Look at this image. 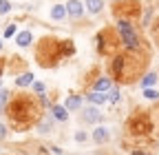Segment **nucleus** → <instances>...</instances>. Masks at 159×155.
Segmentation results:
<instances>
[{"label":"nucleus","mask_w":159,"mask_h":155,"mask_svg":"<svg viewBox=\"0 0 159 155\" xmlns=\"http://www.w3.org/2000/svg\"><path fill=\"white\" fill-rule=\"evenodd\" d=\"M108 89H111V78H99L97 84H95V91L104 93V91H108Z\"/></svg>","instance_id":"4468645a"},{"label":"nucleus","mask_w":159,"mask_h":155,"mask_svg":"<svg viewBox=\"0 0 159 155\" xmlns=\"http://www.w3.org/2000/svg\"><path fill=\"white\" fill-rule=\"evenodd\" d=\"M106 100L117 102V100H119V91H117V89H113V91H111V95H106Z\"/></svg>","instance_id":"4be33fe9"},{"label":"nucleus","mask_w":159,"mask_h":155,"mask_svg":"<svg viewBox=\"0 0 159 155\" xmlns=\"http://www.w3.org/2000/svg\"><path fill=\"white\" fill-rule=\"evenodd\" d=\"M16 33V25H9L7 29H5V38H9V35H13Z\"/></svg>","instance_id":"b1692460"},{"label":"nucleus","mask_w":159,"mask_h":155,"mask_svg":"<svg viewBox=\"0 0 159 155\" xmlns=\"http://www.w3.org/2000/svg\"><path fill=\"white\" fill-rule=\"evenodd\" d=\"M5 135H7V129H5L2 124H0V140H2V138H5Z\"/></svg>","instance_id":"bb28decb"},{"label":"nucleus","mask_w":159,"mask_h":155,"mask_svg":"<svg viewBox=\"0 0 159 155\" xmlns=\"http://www.w3.org/2000/svg\"><path fill=\"white\" fill-rule=\"evenodd\" d=\"M33 91L35 93H44V84L42 82H33Z\"/></svg>","instance_id":"5701e85b"},{"label":"nucleus","mask_w":159,"mask_h":155,"mask_svg":"<svg viewBox=\"0 0 159 155\" xmlns=\"http://www.w3.org/2000/svg\"><path fill=\"white\" fill-rule=\"evenodd\" d=\"M75 51L73 42L71 40H55V38H42V40L38 42L35 47V60L40 67H44V69H51L57 64L60 58H64V55H71Z\"/></svg>","instance_id":"f257e3e1"},{"label":"nucleus","mask_w":159,"mask_h":155,"mask_svg":"<svg viewBox=\"0 0 159 155\" xmlns=\"http://www.w3.org/2000/svg\"><path fill=\"white\" fill-rule=\"evenodd\" d=\"M144 67H146V58L137 55V51H128L124 55H115L113 58L111 71H113V75L119 82H133L137 75H142Z\"/></svg>","instance_id":"7ed1b4c3"},{"label":"nucleus","mask_w":159,"mask_h":155,"mask_svg":"<svg viewBox=\"0 0 159 155\" xmlns=\"http://www.w3.org/2000/svg\"><path fill=\"white\" fill-rule=\"evenodd\" d=\"M133 155H148V153H144V151H133Z\"/></svg>","instance_id":"cd10ccee"},{"label":"nucleus","mask_w":159,"mask_h":155,"mask_svg":"<svg viewBox=\"0 0 159 155\" xmlns=\"http://www.w3.org/2000/svg\"><path fill=\"white\" fill-rule=\"evenodd\" d=\"M53 118H57V120H66L69 118V111L64 109V106H53Z\"/></svg>","instance_id":"dca6fc26"},{"label":"nucleus","mask_w":159,"mask_h":155,"mask_svg":"<svg viewBox=\"0 0 159 155\" xmlns=\"http://www.w3.org/2000/svg\"><path fill=\"white\" fill-rule=\"evenodd\" d=\"M128 129H130L133 135H146V133L152 129V122H150V118H148L146 113H137V115H133V118H130Z\"/></svg>","instance_id":"423d86ee"},{"label":"nucleus","mask_w":159,"mask_h":155,"mask_svg":"<svg viewBox=\"0 0 159 155\" xmlns=\"http://www.w3.org/2000/svg\"><path fill=\"white\" fill-rule=\"evenodd\" d=\"M31 40H33L31 31H20V33L16 35V42H18L20 47H29V45H31Z\"/></svg>","instance_id":"9d476101"},{"label":"nucleus","mask_w":159,"mask_h":155,"mask_svg":"<svg viewBox=\"0 0 159 155\" xmlns=\"http://www.w3.org/2000/svg\"><path fill=\"white\" fill-rule=\"evenodd\" d=\"M66 11H69L73 18H80V16H82V11H84V7H82V2H77V0H71V2L66 5Z\"/></svg>","instance_id":"6e6552de"},{"label":"nucleus","mask_w":159,"mask_h":155,"mask_svg":"<svg viewBox=\"0 0 159 155\" xmlns=\"http://www.w3.org/2000/svg\"><path fill=\"white\" fill-rule=\"evenodd\" d=\"M144 95H146L148 100H157V98H159V93H157V91H152V89H146V91H144Z\"/></svg>","instance_id":"aec40b11"},{"label":"nucleus","mask_w":159,"mask_h":155,"mask_svg":"<svg viewBox=\"0 0 159 155\" xmlns=\"http://www.w3.org/2000/svg\"><path fill=\"white\" fill-rule=\"evenodd\" d=\"M113 13L119 18V20L130 22L133 18L139 16V2H137V0H122V2H117V5H115Z\"/></svg>","instance_id":"39448f33"},{"label":"nucleus","mask_w":159,"mask_h":155,"mask_svg":"<svg viewBox=\"0 0 159 155\" xmlns=\"http://www.w3.org/2000/svg\"><path fill=\"white\" fill-rule=\"evenodd\" d=\"M64 16H66V7H62V5L51 7V18H53V20H62Z\"/></svg>","instance_id":"f8f14e48"},{"label":"nucleus","mask_w":159,"mask_h":155,"mask_svg":"<svg viewBox=\"0 0 159 155\" xmlns=\"http://www.w3.org/2000/svg\"><path fill=\"white\" fill-rule=\"evenodd\" d=\"M38 118H40V106L31 95H18L9 104V120L20 131H25L31 124H35Z\"/></svg>","instance_id":"f03ea898"},{"label":"nucleus","mask_w":159,"mask_h":155,"mask_svg":"<svg viewBox=\"0 0 159 155\" xmlns=\"http://www.w3.org/2000/svg\"><path fill=\"white\" fill-rule=\"evenodd\" d=\"M84 120H86V122H97V120H99V111L93 109V106L84 109Z\"/></svg>","instance_id":"ddd939ff"},{"label":"nucleus","mask_w":159,"mask_h":155,"mask_svg":"<svg viewBox=\"0 0 159 155\" xmlns=\"http://www.w3.org/2000/svg\"><path fill=\"white\" fill-rule=\"evenodd\" d=\"M75 140H77V142H84V140H86V133H84V131H80V133L75 135Z\"/></svg>","instance_id":"a878e982"},{"label":"nucleus","mask_w":159,"mask_h":155,"mask_svg":"<svg viewBox=\"0 0 159 155\" xmlns=\"http://www.w3.org/2000/svg\"><path fill=\"white\" fill-rule=\"evenodd\" d=\"M117 33H119V38H122V42L126 45L128 51H139V38H137V33H135L130 22L119 20L117 22Z\"/></svg>","instance_id":"20e7f679"},{"label":"nucleus","mask_w":159,"mask_h":155,"mask_svg":"<svg viewBox=\"0 0 159 155\" xmlns=\"http://www.w3.org/2000/svg\"><path fill=\"white\" fill-rule=\"evenodd\" d=\"M7 95H9L7 91H0V106H5V104H7Z\"/></svg>","instance_id":"393cba45"},{"label":"nucleus","mask_w":159,"mask_h":155,"mask_svg":"<svg viewBox=\"0 0 159 155\" xmlns=\"http://www.w3.org/2000/svg\"><path fill=\"white\" fill-rule=\"evenodd\" d=\"M86 98H89V102H93V104H104V102H108V100H106V95H104V93H99V91L89 93Z\"/></svg>","instance_id":"9b49d317"},{"label":"nucleus","mask_w":159,"mask_h":155,"mask_svg":"<svg viewBox=\"0 0 159 155\" xmlns=\"http://www.w3.org/2000/svg\"><path fill=\"white\" fill-rule=\"evenodd\" d=\"M0 49H2V40H0Z\"/></svg>","instance_id":"c85d7f7f"},{"label":"nucleus","mask_w":159,"mask_h":155,"mask_svg":"<svg viewBox=\"0 0 159 155\" xmlns=\"http://www.w3.org/2000/svg\"><path fill=\"white\" fill-rule=\"evenodd\" d=\"M86 11L91 13V16H95V13H99V11H102V7H104V2H102V0H86Z\"/></svg>","instance_id":"1a4fd4ad"},{"label":"nucleus","mask_w":159,"mask_h":155,"mask_svg":"<svg viewBox=\"0 0 159 155\" xmlns=\"http://www.w3.org/2000/svg\"><path fill=\"white\" fill-rule=\"evenodd\" d=\"M38 131H40V133H49V131H51V124H49V122H40V124H38Z\"/></svg>","instance_id":"412c9836"},{"label":"nucleus","mask_w":159,"mask_h":155,"mask_svg":"<svg viewBox=\"0 0 159 155\" xmlns=\"http://www.w3.org/2000/svg\"><path fill=\"white\" fill-rule=\"evenodd\" d=\"M16 84H18V87H29V84H33V75H31V73H22V75L16 80Z\"/></svg>","instance_id":"2eb2a0df"},{"label":"nucleus","mask_w":159,"mask_h":155,"mask_svg":"<svg viewBox=\"0 0 159 155\" xmlns=\"http://www.w3.org/2000/svg\"><path fill=\"white\" fill-rule=\"evenodd\" d=\"M66 111H75V109H80V98L77 95H71V98L66 100V106H64Z\"/></svg>","instance_id":"f3484780"},{"label":"nucleus","mask_w":159,"mask_h":155,"mask_svg":"<svg viewBox=\"0 0 159 155\" xmlns=\"http://www.w3.org/2000/svg\"><path fill=\"white\" fill-rule=\"evenodd\" d=\"M93 140L99 142V144L108 142V129H106V126H97V129L93 131Z\"/></svg>","instance_id":"0eeeda50"},{"label":"nucleus","mask_w":159,"mask_h":155,"mask_svg":"<svg viewBox=\"0 0 159 155\" xmlns=\"http://www.w3.org/2000/svg\"><path fill=\"white\" fill-rule=\"evenodd\" d=\"M157 82V75L155 73H146L144 78H142V84H144V89H148V87H152Z\"/></svg>","instance_id":"a211bd4d"},{"label":"nucleus","mask_w":159,"mask_h":155,"mask_svg":"<svg viewBox=\"0 0 159 155\" xmlns=\"http://www.w3.org/2000/svg\"><path fill=\"white\" fill-rule=\"evenodd\" d=\"M11 9V5H9V0H0V16H2V13H7Z\"/></svg>","instance_id":"6ab92c4d"}]
</instances>
